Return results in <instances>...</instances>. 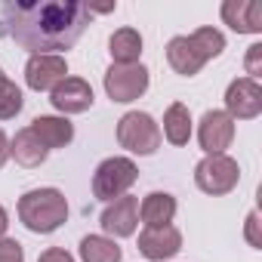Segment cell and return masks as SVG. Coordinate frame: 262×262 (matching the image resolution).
<instances>
[{
	"instance_id": "obj_1",
	"label": "cell",
	"mask_w": 262,
	"mask_h": 262,
	"mask_svg": "<svg viewBox=\"0 0 262 262\" xmlns=\"http://www.w3.org/2000/svg\"><path fill=\"white\" fill-rule=\"evenodd\" d=\"M90 25L86 4H62V0H40V4H4L0 7V37H10L31 56L71 50Z\"/></svg>"
},
{
	"instance_id": "obj_9",
	"label": "cell",
	"mask_w": 262,
	"mask_h": 262,
	"mask_svg": "<svg viewBox=\"0 0 262 262\" xmlns=\"http://www.w3.org/2000/svg\"><path fill=\"white\" fill-rule=\"evenodd\" d=\"M68 77V62L65 56H53V53H40L31 56L25 65V83L34 93H50L56 83H62Z\"/></svg>"
},
{
	"instance_id": "obj_14",
	"label": "cell",
	"mask_w": 262,
	"mask_h": 262,
	"mask_svg": "<svg viewBox=\"0 0 262 262\" xmlns=\"http://www.w3.org/2000/svg\"><path fill=\"white\" fill-rule=\"evenodd\" d=\"M28 129L34 133V139H37L47 151L65 148V145H71V139H74V123H71L68 117H59V114H40V117L31 120Z\"/></svg>"
},
{
	"instance_id": "obj_19",
	"label": "cell",
	"mask_w": 262,
	"mask_h": 262,
	"mask_svg": "<svg viewBox=\"0 0 262 262\" xmlns=\"http://www.w3.org/2000/svg\"><path fill=\"white\" fill-rule=\"evenodd\" d=\"M47 148L34 139V133H31V129L25 126V129H19V133L10 139V158L16 161V164H22V167H40L43 161H47Z\"/></svg>"
},
{
	"instance_id": "obj_20",
	"label": "cell",
	"mask_w": 262,
	"mask_h": 262,
	"mask_svg": "<svg viewBox=\"0 0 262 262\" xmlns=\"http://www.w3.org/2000/svg\"><path fill=\"white\" fill-rule=\"evenodd\" d=\"M123 250L105 234H86L80 241V262H120Z\"/></svg>"
},
{
	"instance_id": "obj_27",
	"label": "cell",
	"mask_w": 262,
	"mask_h": 262,
	"mask_svg": "<svg viewBox=\"0 0 262 262\" xmlns=\"http://www.w3.org/2000/svg\"><path fill=\"white\" fill-rule=\"evenodd\" d=\"M10 161V139H7V133L0 129V167H4Z\"/></svg>"
},
{
	"instance_id": "obj_2",
	"label": "cell",
	"mask_w": 262,
	"mask_h": 262,
	"mask_svg": "<svg viewBox=\"0 0 262 262\" xmlns=\"http://www.w3.org/2000/svg\"><path fill=\"white\" fill-rule=\"evenodd\" d=\"M19 219L34 234H53L68 222V201L59 188H31L19 198Z\"/></svg>"
},
{
	"instance_id": "obj_25",
	"label": "cell",
	"mask_w": 262,
	"mask_h": 262,
	"mask_svg": "<svg viewBox=\"0 0 262 262\" xmlns=\"http://www.w3.org/2000/svg\"><path fill=\"white\" fill-rule=\"evenodd\" d=\"M244 234H247V244H250L253 250H259V247H262V234H259V213H256V210H250L247 225H244Z\"/></svg>"
},
{
	"instance_id": "obj_10",
	"label": "cell",
	"mask_w": 262,
	"mask_h": 262,
	"mask_svg": "<svg viewBox=\"0 0 262 262\" xmlns=\"http://www.w3.org/2000/svg\"><path fill=\"white\" fill-rule=\"evenodd\" d=\"M234 139V120L225 111H207L198 123V142L207 155H225V148Z\"/></svg>"
},
{
	"instance_id": "obj_23",
	"label": "cell",
	"mask_w": 262,
	"mask_h": 262,
	"mask_svg": "<svg viewBox=\"0 0 262 262\" xmlns=\"http://www.w3.org/2000/svg\"><path fill=\"white\" fill-rule=\"evenodd\" d=\"M0 262H25V250L13 237H0Z\"/></svg>"
},
{
	"instance_id": "obj_4",
	"label": "cell",
	"mask_w": 262,
	"mask_h": 262,
	"mask_svg": "<svg viewBox=\"0 0 262 262\" xmlns=\"http://www.w3.org/2000/svg\"><path fill=\"white\" fill-rule=\"evenodd\" d=\"M139 170L129 158H105L93 173V194L99 201H117L136 185Z\"/></svg>"
},
{
	"instance_id": "obj_3",
	"label": "cell",
	"mask_w": 262,
	"mask_h": 262,
	"mask_svg": "<svg viewBox=\"0 0 262 262\" xmlns=\"http://www.w3.org/2000/svg\"><path fill=\"white\" fill-rule=\"evenodd\" d=\"M161 123L148 111H126L117 120V142L120 148L133 151L139 158H148L161 148Z\"/></svg>"
},
{
	"instance_id": "obj_8",
	"label": "cell",
	"mask_w": 262,
	"mask_h": 262,
	"mask_svg": "<svg viewBox=\"0 0 262 262\" xmlns=\"http://www.w3.org/2000/svg\"><path fill=\"white\" fill-rule=\"evenodd\" d=\"M99 225L105 231V237H129L136 234V225H139V201L133 194H123L117 201H111L102 216H99Z\"/></svg>"
},
{
	"instance_id": "obj_7",
	"label": "cell",
	"mask_w": 262,
	"mask_h": 262,
	"mask_svg": "<svg viewBox=\"0 0 262 262\" xmlns=\"http://www.w3.org/2000/svg\"><path fill=\"white\" fill-rule=\"evenodd\" d=\"M262 111V86L250 77H234L225 90V114L231 120H253Z\"/></svg>"
},
{
	"instance_id": "obj_12",
	"label": "cell",
	"mask_w": 262,
	"mask_h": 262,
	"mask_svg": "<svg viewBox=\"0 0 262 262\" xmlns=\"http://www.w3.org/2000/svg\"><path fill=\"white\" fill-rule=\"evenodd\" d=\"M182 250V231L176 225H161V228H142L139 234V253L151 262L173 259Z\"/></svg>"
},
{
	"instance_id": "obj_17",
	"label": "cell",
	"mask_w": 262,
	"mask_h": 262,
	"mask_svg": "<svg viewBox=\"0 0 262 262\" xmlns=\"http://www.w3.org/2000/svg\"><path fill=\"white\" fill-rule=\"evenodd\" d=\"M108 53L114 65H139L142 56V34L136 28H117L108 40Z\"/></svg>"
},
{
	"instance_id": "obj_6",
	"label": "cell",
	"mask_w": 262,
	"mask_h": 262,
	"mask_svg": "<svg viewBox=\"0 0 262 262\" xmlns=\"http://www.w3.org/2000/svg\"><path fill=\"white\" fill-rule=\"evenodd\" d=\"M148 90V68L145 65H111L105 71V93L111 102H136Z\"/></svg>"
},
{
	"instance_id": "obj_22",
	"label": "cell",
	"mask_w": 262,
	"mask_h": 262,
	"mask_svg": "<svg viewBox=\"0 0 262 262\" xmlns=\"http://www.w3.org/2000/svg\"><path fill=\"white\" fill-rule=\"evenodd\" d=\"M25 99H22V90L13 83V80H0V120H13L19 111H22Z\"/></svg>"
},
{
	"instance_id": "obj_21",
	"label": "cell",
	"mask_w": 262,
	"mask_h": 262,
	"mask_svg": "<svg viewBox=\"0 0 262 262\" xmlns=\"http://www.w3.org/2000/svg\"><path fill=\"white\" fill-rule=\"evenodd\" d=\"M191 40H194V47L201 50V56L210 62V59H216V56H222V50H225V34L219 31V28H198L194 34H188Z\"/></svg>"
},
{
	"instance_id": "obj_24",
	"label": "cell",
	"mask_w": 262,
	"mask_h": 262,
	"mask_svg": "<svg viewBox=\"0 0 262 262\" xmlns=\"http://www.w3.org/2000/svg\"><path fill=\"white\" fill-rule=\"evenodd\" d=\"M244 68H247V77H250V80H259V74H262V43H253V47L247 50Z\"/></svg>"
},
{
	"instance_id": "obj_26",
	"label": "cell",
	"mask_w": 262,
	"mask_h": 262,
	"mask_svg": "<svg viewBox=\"0 0 262 262\" xmlns=\"http://www.w3.org/2000/svg\"><path fill=\"white\" fill-rule=\"evenodd\" d=\"M37 262H74V256L68 250H62V247H50V250H43L37 256Z\"/></svg>"
},
{
	"instance_id": "obj_11",
	"label": "cell",
	"mask_w": 262,
	"mask_h": 262,
	"mask_svg": "<svg viewBox=\"0 0 262 262\" xmlns=\"http://www.w3.org/2000/svg\"><path fill=\"white\" fill-rule=\"evenodd\" d=\"M50 102L53 108L68 117V114H83L93 108V86L83 77H65L62 83H56L50 90Z\"/></svg>"
},
{
	"instance_id": "obj_29",
	"label": "cell",
	"mask_w": 262,
	"mask_h": 262,
	"mask_svg": "<svg viewBox=\"0 0 262 262\" xmlns=\"http://www.w3.org/2000/svg\"><path fill=\"white\" fill-rule=\"evenodd\" d=\"M0 80H4V68H0Z\"/></svg>"
},
{
	"instance_id": "obj_28",
	"label": "cell",
	"mask_w": 262,
	"mask_h": 262,
	"mask_svg": "<svg viewBox=\"0 0 262 262\" xmlns=\"http://www.w3.org/2000/svg\"><path fill=\"white\" fill-rule=\"evenodd\" d=\"M7 228H10V213L0 207V237H7Z\"/></svg>"
},
{
	"instance_id": "obj_13",
	"label": "cell",
	"mask_w": 262,
	"mask_h": 262,
	"mask_svg": "<svg viewBox=\"0 0 262 262\" xmlns=\"http://www.w3.org/2000/svg\"><path fill=\"white\" fill-rule=\"evenodd\" d=\"M222 22L237 34H262V4L259 0H225Z\"/></svg>"
},
{
	"instance_id": "obj_5",
	"label": "cell",
	"mask_w": 262,
	"mask_h": 262,
	"mask_svg": "<svg viewBox=\"0 0 262 262\" xmlns=\"http://www.w3.org/2000/svg\"><path fill=\"white\" fill-rule=\"evenodd\" d=\"M194 182H198V188H201L204 194L219 198V194H228V191L237 188V182H241V167H237V161L228 158V155H207V158L194 167Z\"/></svg>"
},
{
	"instance_id": "obj_18",
	"label": "cell",
	"mask_w": 262,
	"mask_h": 262,
	"mask_svg": "<svg viewBox=\"0 0 262 262\" xmlns=\"http://www.w3.org/2000/svg\"><path fill=\"white\" fill-rule=\"evenodd\" d=\"M161 136H167L170 145H188V139H191V111H188V105L173 102L164 111V129H161Z\"/></svg>"
},
{
	"instance_id": "obj_16",
	"label": "cell",
	"mask_w": 262,
	"mask_h": 262,
	"mask_svg": "<svg viewBox=\"0 0 262 262\" xmlns=\"http://www.w3.org/2000/svg\"><path fill=\"white\" fill-rule=\"evenodd\" d=\"M139 219L145 228H161V225H173L176 219V198L167 191H151L142 198L139 204Z\"/></svg>"
},
{
	"instance_id": "obj_15",
	"label": "cell",
	"mask_w": 262,
	"mask_h": 262,
	"mask_svg": "<svg viewBox=\"0 0 262 262\" xmlns=\"http://www.w3.org/2000/svg\"><path fill=\"white\" fill-rule=\"evenodd\" d=\"M167 62H170V68H173L176 74H182V77H194V74L207 65V59L201 56V50L194 47V40H191L188 34H179V37H173V40L167 43Z\"/></svg>"
}]
</instances>
